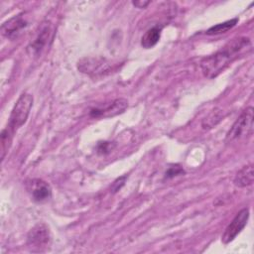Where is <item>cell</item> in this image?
I'll return each mask as SVG.
<instances>
[{"instance_id": "cell-1", "label": "cell", "mask_w": 254, "mask_h": 254, "mask_svg": "<svg viewBox=\"0 0 254 254\" xmlns=\"http://www.w3.org/2000/svg\"><path fill=\"white\" fill-rule=\"evenodd\" d=\"M250 49L251 41L249 38L238 37L232 39L219 51L201 60L200 68L203 75L207 78L217 76L245 50L247 51Z\"/></svg>"}, {"instance_id": "cell-2", "label": "cell", "mask_w": 254, "mask_h": 254, "mask_svg": "<svg viewBox=\"0 0 254 254\" xmlns=\"http://www.w3.org/2000/svg\"><path fill=\"white\" fill-rule=\"evenodd\" d=\"M33 106V96L30 93H22L16 101L10 117L7 129L13 134L25 124Z\"/></svg>"}, {"instance_id": "cell-3", "label": "cell", "mask_w": 254, "mask_h": 254, "mask_svg": "<svg viewBox=\"0 0 254 254\" xmlns=\"http://www.w3.org/2000/svg\"><path fill=\"white\" fill-rule=\"evenodd\" d=\"M253 133V108H245L239 117L235 120L230 130L226 134L225 141L233 142L235 140L248 138Z\"/></svg>"}, {"instance_id": "cell-4", "label": "cell", "mask_w": 254, "mask_h": 254, "mask_svg": "<svg viewBox=\"0 0 254 254\" xmlns=\"http://www.w3.org/2000/svg\"><path fill=\"white\" fill-rule=\"evenodd\" d=\"M248 218H249V209L248 208L241 209L235 215V217L232 219V221L228 224V226L225 228L224 233L221 236V241L224 244H228L231 241H233L234 238L246 226Z\"/></svg>"}, {"instance_id": "cell-5", "label": "cell", "mask_w": 254, "mask_h": 254, "mask_svg": "<svg viewBox=\"0 0 254 254\" xmlns=\"http://www.w3.org/2000/svg\"><path fill=\"white\" fill-rule=\"evenodd\" d=\"M51 242L49 227L45 223L36 224L28 233L27 243L31 248L42 249L47 247Z\"/></svg>"}, {"instance_id": "cell-6", "label": "cell", "mask_w": 254, "mask_h": 254, "mask_svg": "<svg viewBox=\"0 0 254 254\" xmlns=\"http://www.w3.org/2000/svg\"><path fill=\"white\" fill-rule=\"evenodd\" d=\"M78 69L86 74H102L110 70V63L101 58H83L78 61Z\"/></svg>"}, {"instance_id": "cell-7", "label": "cell", "mask_w": 254, "mask_h": 254, "mask_svg": "<svg viewBox=\"0 0 254 254\" xmlns=\"http://www.w3.org/2000/svg\"><path fill=\"white\" fill-rule=\"evenodd\" d=\"M128 101L125 98H117L103 108H92L89 112L93 118H108L118 115L127 108Z\"/></svg>"}, {"instance_id": "cell-8", "label": "cell", "mask_w": 254, "mask_h": 254, "mask_svg": "<svg viewBox=\"0 0 254 254\" xmlns=\"http://www.w3.org/2000/svg\"><path fill=\"white\" fill-rule=\"evenodd\" d=\"M29 190L36 202H45L52 196V190L48 183L35 179L29 183Z\"/></svg>"}, {"instance_id": "cell-9", "label": "cell", "mask_w": 254, "mask_h": 254, "mask_svg": "<svg viewBox=\"0 0 254 254\" xmlns=\"http://www.w3.org/2000/svg\"><path fill=\"white\" fill-rule=\"evenodd\" d=\"M27 25L26 21L22 18L21 15H17L10 20L6 21L1 26V32L3 36L9 39H14L20 33V31L25 28Z\"/></svg>"}, {"instance_id": "cell-10", "label": "cell", "mask_w": 254, "mask_h": 254, "mask_svg": "<svg viewBox=\"0 0 254 254\" xmlns=\"http://www.w3.org/2000/svg\"><path fill=\"white\" fill-rule=\"evenodd\" d=\"M51 38H52L51 26L49 24L45 23L44 25H42L35 40L31 43L30 49L32 50V52L34 54L38 55L44 49V47L48 44V42H49V40H51Z\"/></svg>"}, {"instance_id": "cell-11", "label": "cell", "mask_w": 254, "mask_h": 254, "mask_svg": "<svg viewBox=\"0 0 254 254\" xmlns=\"http://www.w3.org/2000/svg\"><path fill=\"white\" fill-rule=\"evenodd\" d=\"M254 182V170L253 165L244 166L240 169L234 177L233 183L238 188H246L251 186Z\"/></svg>"}, {"instance_id": "cell-12", "label": "cell", "mask_w": 254, "mask_h": 254, "mask_svg": "<svg viewBox=\"0 0 254 254\" xmlns=\"http://www.w3.org/2000/svg\"><path fill=\"white\" fill-rule=\"evenodd\" d=\"M162 28L159 26H155L150 28L141 39V46L145 49L153 48L161 38Z\"/></svg>"}, {"instance_id": "cell-13", "label": "cell", "mask_w": 254, "mask_h": 254, "mask_svg": "<svg viewBox=\"0 0 254 254\" xmlns=\"http://www.w3.org/2000/svg\"><path fill=\"white\" fill-rule=\"evenodd\" d=\"M237 22H238V19L235 18V19L223 22V23L216 24V25L210 27L206 31V34L207 35H217V34H221V33H226L228 30L233 28Z\"/></svg>"}, {"instance_id": "cell-14", "label": "cell", "mask_w": 254, "mask_h": 254, "mask_svg": "<svg viewBox=\"0 0 254 254\" xmlns=\"http://www.w3.org/2000/svg\"><path fill=\"white\" fill-rule=\"evenodd\" d=\"M11 136H12V133L7 128L2 130V132H1V151H2L1 158H2V160L4 159L5 153L9 149V146L11 143Z\"/></svg>"}, {"instance_id": "cell-15", "label": "cell", "mask_w": 254, "mask_h": 254, "mask_svg": "<svg viewBox=\"0 0 254 254\" xmlns=\"http://www.w3.org/2000/svg\"><path fill=\"white\" fill-rule=\"evenodd\" d=\"M185 174L184 169L180 165H172L168 168V170L165 173V179H172L177 176H181Z\"/></svg>"}, {"instance_id": "cell-16", "label": "cell", "mask_w": 254, "mask_h": 254, "mask_svg": "<svg viewBox=\"0 0 254 254\" xmlns=\"http://www.w3.org/2000/svg\"><path fill=\"white\" fill-rule=\"evenodd\" d=\"M112 150V144H110V142H100L97 144V153L98 154H107Z\"/></svg>"}, {"instance_id": "cell-17", "label": "cell", "mask_w": 254, "mask_h": 254, "mask_svg": "<svg viewBox=\"0 0 254 254\" xmlns=\"http://www.w3.org/2000/svg\"><path fill=\"white\" fill-rule=\"evenodd\" d=\"M125 180H126V176H123V177L117 179V180L113 183V185H112V192L118 191V190L121 189V187L124 185Z\"/></svg>"}, {"instance_id": "cell-18", "label": "cell", "mask_w": 254, "mask_h": 254, "mask_svg": "<svg viewBox=\"0 0 254 254\" xmlns=\"http://www.w3.org/2000/svg\"><path fill=\"white\" fill-rule=\"evenodd\" d=\"M132 4L137 7V8H146L149 4H150V1H142V0H139V1H133Z\"/></svg>"}]
</instances>
